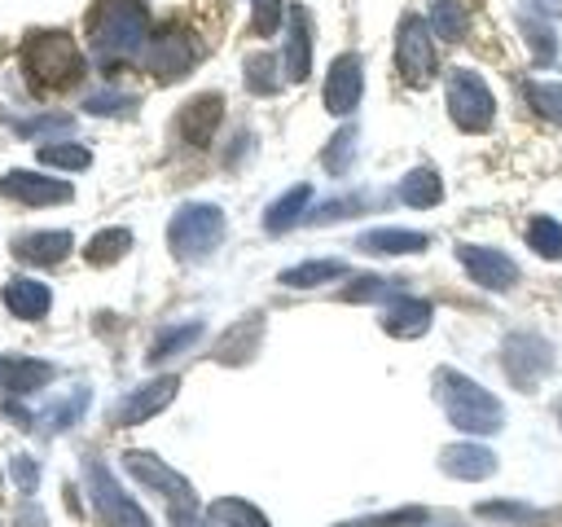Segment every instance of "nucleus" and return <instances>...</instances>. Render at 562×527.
I'll return each mask as SVG.
<instances>
[{
  "mask_svg": "<svg viewBox=\"0 0 562 527\" xmlns=\"http://www.w3.org/2000/svg\"><path fill=\"white\" fill-rule=\"evenodd\" d=\"M435 400L443 404V417L470 435H496L505 422L501 400L457 369H435Z\"/></svg>",
  "mask_w": 562,
  "mask_h": 527,
  "instance_id": "obj_1",
  "label": "nucleus"
},
{
  "mask_svg": "<svg viewBox=\"0 0 562 527\" xmlns=\"http://www.w3.org/2000/svg\"><path fill=\"white\" fill-rule=\"evenodd\" d=\"M145 31H149L145 0H97L92 13H88L92 53L101 61H123V57L140 53L145 48Z\"/></svg>",
  "mask_w": 562,
  "mask_h": 527,
  "instance_id": "obj_2",
  "label": "nucleus"
},
{
  "mask_svg": "<svg viewBox=\"0 0 562 527\" xmlns=\"http://www.w3.org/2000/svg\"><path fill=\"white\" fill-rule=\"evenodd\" d=\"M22 66H26L31 83H40V88H66V83L79 79L83 57H79V48H75L70 35H61V31H40V35H31V40L22 44Z\"/></svg>",
  "mask_w": 562,
  "mask_h": 527,
  "instance_id": "obj_3",
  "label": "nucleus"
},
{
  "mask_svg": "<svg viewBox=\"0 0 562 527\" xmlns=\"http://www.w3.org/2000/svg\"><path fill=\"white\" fill-rule=\"evenodd\" d=\"M167 242L176 259H206L224 242V211L215 202H184L167 224Z\"/></svg>",
  "mask_w": 562,
  "mask_h": 527,
  "instance_id": "obj_4",
  "label": "nucleus"
},
{
  "mask_svg": "<svg viewBox=\"0 0 562 527\" xmlns=\"http://www.w3.org/2000/svg\"><path fill=\"white\" fill-rule=\"evenodd\" d=\"M123 466H127V474H132V479H140L145 487H154L158 496H167L176 527H198V496H193V487H189V479H184V474H176L162 457L140 452V448L123 452Z\"/></svg>",
  "mask_w": 562,
  "mask_h": 527,
  "instance_id": "obj_5",
  "label": "nucleus"
},
{
  "mask_svg": "<svg viewBox=\"0 0 562 527\" xmlns=\"http://www.w3.org/2000/svg\"><path fill=\"white\" fill-rule=\"evenodd\" d=\"M83 479H88V496H92V509L105 527H149L145 509L119 487V479L105 470L101 457H83Z\"/></svg>",
  "mask_w": 562,
  "mask_h": 527,
  "instance_id": "obj_6",
  "label": "nucleus"
},
{
  "mask_svg": "<svg viewBox=\"0 0 562 527\" xmlns=\"http://www.w3.org/2000/svg\"><path fill=\"white\" fill-rule=\"evenodd\" d=\"M435 31L430 22H422L417 13L400 18V35H395V70L408 88H426L435 79Z\"/></svg>",
  "mask_w": 562,
  "mask_h": 527,
  "instance_id": "obj_7",
  "label": "nucleus"
},
{
  "mask_svg": "<svg viewBox=\"0 0 562 527\" xmlns=\"http://www.w3.org/2000/svg\"><path fill=\"white\" fill-rule=\"evenodd\" d=\"M448 114H452V123L461 132H487L492 127L496 101H492L487 83L474 70H465V66L448 70Z\"/></svg>",
  "mask_w": 562,
  "mask_h": 527,
  "instance_id": "obj_8",
  "label": "nucleus"
},
{
  "mask_svg": "<svg viewBox=\"0 0 562 527\" xmlns=\"http://www.w3.org/2000/svg\"><path fill=\"white\" fill-rule=\"evenodd\" d=\"M549 369H553V347L540 334H514L505 343V373L514 378L518 391H536Z\"/></svg>",
  "mask_w": 562,
  "mask_h": 527,
  "instance_id": "obj_9",
  "label": "nucleus"
},
{
  "mask_svg": "<svg viewBox=\"0 0 562 527\" xmlns=\"http://www.w3.org/2000/svg\"><path fill=\"white\" fill-rule=\"evenodd\" d=\"M193 61H198V44H193L189 31L167 26V31H158V35L145 44V66H149L158 79H184V75L193 70Z\"/></svg>",
  "mask_w": 562,
  "mask_h": 527,
  "instance_id": "obj_10",
  "label": "nucleus"
},
{
  "mask_svg": "<svg viewBox=\"0 0 562 527\" xmlns=\"http://www.w3.org/2000/svg\"><path fill=\"white\" fill-rule=\"evenodd\" d=\"M457 259L461 268L483 285V290H514L518 285V264L496 250V246H474V242H461L457 246Z\"/></svg>",
  "mask_w": 562,
  "mask_h": 527,
  "instance_id": "obj_11",
  "label": "nucleus"
},
{
  "mask_svg": "<svg viewBox=\"0 0 562 527\" xmlns=\"http://www.w3.org/2000/svg\"><path fill=\"white\" fill-rule=\"evenodd\" d=\"M0 193L22 202V206H57V202H70V184L66 180H53V176H35V171H4L0 176Z\"/></svg>",
  "mask_w": 562,
  "mask_h": 527,
  "instance_id": "obj_12",
  "label": "nucleus"
},
{
  "mask_svg": "<svg viewBox=\"0 0 562 527\" xmlns=\"http://www.w3.org/2000/svg\"><path fill=\"white\" fill-rule=\"evenodd\" d=\"M360 92H364L360 57H356V53L334 57V66H329V75H325V110H329V114H351V110L360 105Z\"/></svg>",
  "mask_w": 562,
  "mask_h": 527,
  "instance_id": "obj_13",
  "label": "nucleus"
},
{
  "mask_svg": "<svg viewBox=\"0 0 562 527\" xmlns=\"http://www.w3.org/2000/svg\"><path fill=\"white\" fill-rule=\"evenodd\" d=\"M176 391H180V378H154V382H145V386H136L119 408H114V426H140V422H149L154 413H162L171 400H176Z\"/></svg>",
  "mask_w": 562,
  "mask_h": 527,
  "instance_id": "obj_14",
  "label": "nucleus"
},
{
  "mask_svg": "<svg viewBox=\"0 0 562 527\" xmlns=\"http://www.w3.org/2000/svg\"><path fill=\"white\" fill-rule=\"evenodd\" d=\"M285 79L303 83L312 70V13L303 4H290V26H285Z\"/></svg>",
  "mask_w": 562,
  "mask_h": 527,
  "instance_id": "obj_15",
  "label": "nucleus"
},
{
  "mask_svg": "<svg viewBox=\"0 0 562 527\" xmlns=\"http://www.w3.org/2000/svg\"><path fill=\"white\" fill-rule=\"evenodd\" d=\"M70 233L66 228H35V233H18L13 237V255L22 264H35V268H48V264H61L70 255Z\"/></svg>",
  "mask_w": 562,
  "mask_h": 527,
  "instance_id": "obj_16",
  "label": "nucleus"
},
{
  "mask_svg": "<svg viewBox=\"0 0 562 527\" xmlns=\"http://www.w3.org/2000/svg\"><path fill=\"white\" fill-rule=\"evenodd\" d=\"M430 316H435V307H430L426 299L395 294V299L386 303V312H382V329H386L391 338H422V334L430 329Z\"/></svg>",
  "mask_w": 562,
  "mask_h": 527,
  "instance_id": "obj_17",
  "label": "nucleus"
},
{
  "mask_svg": "<svg viewBox=\"0 0 562 527\" xmlns=\"http://www.w3.org/2000/svg\"><path fill=\"white\" fill-rule=\"evenodd\" d=\"M439 470L452 474V479H465V483H479L496 470V452L483 448V444H448L439 452Z\"/></svg>",
  "mask_w": 562,
  "mask_h": 527,
  "instance_id": "obj_18",
  "label": "nucleus"
},
{
  "mask_svg": "<svg viewBox=\"0 0 562 527\" xmlns=\"http://www.w3.org/2000/svg\"><path fill=\"white\" fill-rule=\"evenodd\" d=\"M220 114H224L220 92H202V97H193V101L180 110L176 127H180V136H184L189 145H206L211 132H215V123H220Z\"/></svg>",
  "mask_w": 562,
  "mask_h": 527,
  "instance_id": "obj_19",
  "label": "nucleus"
},
{
  "mask_svg": "<svg viewBox=\"0 0 562 527\" xmlns=\"http://www.w3.org/2000/svg\"><path fill=\"white\" fill-rule=\"evenodd\" d=\"M4 307H9L13 316H22V321H40V316L53 307V294H48V285L35 281V277H13V281L4 285Z\"/></svg>",
  "mask_w": 562,
  "mask_h": 527,
  "instance_id": "obj_20",
  "label": "nucleus"
},
{
  "mask_svg": "<svg viewBox=\"0 0 562 527\" xmlns=\"http://www.w3.org/2000/svg\"><path fill=\"white\" fill-rule=\"evenodd\" d=\"M426 242L430 237L417 228H369L356 237V246L369 255H417V250H426Z\"/></svg>",
  "mask_w": 562,
  "mask_h": 527,
  "instance_id": "obj_21",
  "label": "nucleus"
},
{
  "mask_svg": "<svg viewBox=\"0 0 562 527\" xmlns=\"http://www.w3.org/2000/svg\"><path fill=\"white\" fill-rule=\"evenodd\" d=\"M48 378H53V365L48 360H22V356L0 360V386L13 391V395H26V391L44 386Z\"/></svg>",
  "mask_w": 562,
  "mask_h": 527,
  "instance_id": "obj_22",
  "label": "nucleus"
},
{
  "mask_svg": "<svg viewBox=\"0 0 562 527\" xmlns=\"http://www.w3.org/2000/svg\"><path fill=\"white\" fill-rule=\"evenodd\" d=\"M307 202H312V184H294V189H285V193L263 211V228H268V233H285V228H294V224L303 220Z\"/></svg>",
  "mask_w": 562,
  "mask_h": 527,
  "instance_id": "obj_23",
  "label": "nucleus"
},
{
  "mask_svg": "<svg viewBox=\"0 0 562 527\" xmlns=\"http://www.w3.org/2000/svg\"><path fill=\"white\" fill-rule=\"evenodd\" d=\"M259 334H263V321L259 316H250V321H237L220 343H215V360H224V365H237V360H246L255 347H259Z\"/></svg>",
  "mask_w": 562,
  "mask_h": 527,
  "instance_id": "obj_24",
  "label": "nucleus"
},
{
  "mask_svg": "<svg viewBox=\"0 0 562 527\" xmlns=\"http://www.w3.org/2000/svg\"><path fill=\"white\" fill-rule=\"evenodd\" d=\"M426 22H430L435 40H448V44L465 40V31H470V13H465V4H461V0H430Z\"/></svg>",
  "mask_w": 562,
  "mask_h": 527,
  "instance_id": "obj_25",
  "label": "nucleus"
},
{
  "mask_svg": "<svg viewBox=\"0 0 562 527\" xmlns=\"http://www.w3.org/2000/svg\"><path fill=\"white\" fill-rule=\"evenodd\" d=\"M206 527H268V518H263L250 501L220 496V501H211V509H206Z\"/></svg>",
  "mask_w": 562,
  "mask_h": 527,
  "instance_id": "obj_26",
  "label": "nucleus"
},
{
  "mask_svg": "<svg viewBox=\"0 0 562 527\" xmlns=\"http://www.w3.org/2000/svg\"><path fill=\"white\" fill-rule=\"evenodd\" d=\"M342 272H347L342 259H307V264L285 268V272H281V285H290V290H307V285L334 281V277H342Z\"/></svg>",
  "mask_w": 562,
  "mask_h": 527,
  "instance_id": "obj_27",
  "label": "nucleus"
},
{
  "mask_svg": "<svg viewBox=\"0 0 562 527\" xmlns=\"http://www.w3.org/2000/svg\"><path fill=\"white\" fill-rule=\"evenodd\" d=\"M400 198L408 206H435L443 198V180L430 171V167H413L404 180H400Z\"/></svg>",
  "mask_w": 562,
  "mask_h": 527,
  "instance_id": "obj_28",
  "label": "nucleus"
},
{
  "mask_svg": "<svg viewBox=\"0 0 562 527\" xmlns=\"http://www.w3.org/2000/svg\"><path fill=\"white\" fill-rule=\"evenodd\" d=\"M127 250H132V233H127V228H101V233L88 242L83 255H88L92 268H110V264H119Z\"/></svg>",
  "mask_w": 562,
  "mask_h": 527,
  "instance_id": "obj_29",
  "label": "nucleus"
},
{
  "mask_svg": "<svg viewBox=\"0 0 562 527\" xmlns=\"http://www.w3.org/2000/svg\"><path fill=\"white\" fill-rule=\"evenodd\" d=\"M202 338V321H184V325H171V329H162L158 338H154V347H149V360L154 365H162L167 356H180L184 347H193Z\"/></svg>",
  "mask_w": 562,
  "mask_h": 527,
  "instance_id": "obj_30",
  "label": "nucleus"
},
{
  "mask_svg": "<svg viewBox=\"0 0 562 527\" xmlns=\"http://www.w3.org/2000/svg\"><path fill=\"white\" fill-rule=\"evenodd\" d=\"M518 26H522V40H527L531 57H536V61H553V53H558L553 26H549L544 18H536V13H518Z\"/></svg>",
  "mask_w": 562,
  "mask_h": 527,
  "instance_id": "obj_31",
  "label": "nucleus"
},
{
  "mask_svg": "<svg viewBox=\"0 0 562 527\" xmlns=\"http://www.w3.org/2000/svg\"><path fill=\"white\" fill-rule=\"evenodd\" d=\"M527 246L540 255V259H562V224L558 220H549V215H536L531 224H527Z\"/></svg>",
  "mask_w": 562,
  "mask_h": 527,
  "instance_id": "obj_32",
  "label": "nucleus"
},
{
  "mask_svg": "<svg viewBox=\"0 0 562 527\" xmlns=\"http://www.w3.org/2000/svg\"><path fill=\"white\" fill-rule=\"evenodd\" d=\"M400 294V281L395 277H356L347 290H342V303H369V299H395Z\"/></svg>",
  "mask_w": 562,
  "mask_h": 527,
  "instance_id": "obj_33",
  "label": "nucleus"
},
{
  "mask_svg": "<svg viewBox=\"0 0 562 527\" xmlns=\"http://www.w3.org/2000/svg\"><path fill=\"white\" fill-rule=\"evenodd\" d=\"M527 97H531V105L549 119V123H558L562 127V79H536V83H527Z\"/></svg>",
  "mask_w": 562,
  "mask_h": 527,
  "instance_id": "obj_34",
  "label": "nucleus"
},
{
  "mask_svg": "<svg viewBox=\"0 0 562 527\" xmlns=\"http://www.w3.org/2000/svg\"><path fill=\"white\" fill-rule=\"evenodd\" d=\"M277 57H268V53H255V57H246V88L250 92H259V97H268V92H277Z\"/></svg>",
  "mask_w": 562,
  "mask_h": 527,
  "instance_id": "obj_35",
  "label": "nucleus"
},
{
  "mask_svg": "<svg viewBox=\"0 0 562 527\" xmlns=\"http://www.w3.org/2000/svg\"><path fill=\"white\" fill-rule=\"evenodd\" d=\"M83 408H88V386H79L70 400H61V404H53L40 422H44V430H66V426H75L79 417H83Z\"/></svg>",
  "mask_w": 562,
  "mask_h": 527,
  "instance_id": "obj_36",
  "label": "nucleus"
},
{
  "mask_svg": "<svg viewBox=\"0 0 562 527\" xmlns=\"http://www.w3.org/2000/svg\"><path fill=\"white\" fill-rule=\"evenodd\" d=\"M75 119L70 114H35V119H13V132L18 136H57V132H70Z\"/></svg>",
  "mask_w": 562,
  "mask_h": 527,
  "instance_id": "obj_37",
  "label": "nucleus"
},
{
  "mask_svg": "<svg viewBox=\"0 0 562 527\" xmlns=\"http://www.w3.org/2000/svg\"><path fill=\"white\" fill-rule=\"evenodd\" d=\"M351 154H356V132L351 127H342L329 145H325V154H321V162H325V171H334V176H342L347 167H351Z\"/></svg>",
  "mask_w": 562,
  "mask_h": 527,
  "instance_id": "obj_38",
  "label": "nucleus"
},
{
  "mask_svg": "<svg viewBox=\"0 0 562 527\" xmlns=\"http://www.w3.org/2000/svg\"><path fill=\"white\" fill-rule=\"evenodd\" d=\"M40 162L44 167H66V171H83L92 162V154L83 145H44L40 149Z\"/></svg>",
  "mask_w": 562,
  "mask_h": 527,
  "instance_id": "obj_39",
  "label": "nucleus"
},
{
  "mask_svg": "<svg viewBox=\"0 0 562 527\" xmlns=\"http://www.w3.org/2000/svg\"><path fill=\"white\" fill-rule=\"evenodd\" d=\"M479 514H483V518H509V523H522V527L544 523V514H540V509L518 505V501H487V505H479Z\"/></svg>",
  "mask_w": 562,
  "mask_h": 527,
  "instance_id": "obj_40",
  "label": "nucleus"
},
{
  "mask_svg": "<svg viewBox=\"0 0 562 527\" xmlns=\"http://www.w3.org/2000/svg\"><path fill=\"white\" fill-rule=\"evenodd\" d=\"M132 105H136V97H127V92H92L83 101L88 114H127Z\"/></svg>",
  "mask_w": 562,
  "mask_h": 527,
  "instance_id": "obj_41",
  "label": "nucleus"
},
{
  "mask_svg": "<svg viewBox=\"0 0 562 527\" xmlns=\"http://www.w3.org/2000/svg\"><path fill=\"white\" fill-rule=\"evenodd\" d=\"M426 509L417 505H404V509H391V514H378V518H360V523H342V527H404V523H422Z\"/></svg>",
  "mask_w": 562,
  "mask_h": 527,
  "instance_id": "obj_42",
  "label": "nucleus"
},
{
  "mask_svg": "<svg viewBox=\"0 0 562 527\" xmlns=\"http://www.w3.org/2000/svg\"><path fill=\"white\" fill-rule=\"evenodd\" d=\"M360 206H364L360 193H351V198H334V202H325L312 220H316V224H329V220H342V215H360Z\"/></svg>",
  "mask_w": 562,
  "mask_h": 527,
  "instance_id": "obj_43",
  "label": "nucleus"
},
{
  "mask_svg": "<svg viewBox=\"0 0 562 527\" xmlns=\"http://www.w3.org/2000/svg\"><path fill=\"white\" fill-rule=\"evenodd\" d=\"M9 474H13V483H18V492H35V483H40V466L26 457V452H18V457H9Z\"/></svg>",
  "mask_w": 562,
  "mask_h": 527,
  "instance_id": "obj_44",
  "label": "nucleus"
},
{
  "mask_svg": "<svg viewBox=\"0 0 562 527\" xmlns=\"http://www.w3.org/2000/svg\"><path fill=\"white\" fill-rule=\"evenodd\" d=\"M277 22H281V0H255V18H250L255 35H272Z\"/></svg>",
  "mask_w": 562,
  "mask_h": 527,
  "instance_id": "obj_45",
  "label": "nucleus"
},
{
  "mask_svg": "<svg viewBox=\"0 0 562 527\" xmlns=\"http://www.w3.org/2000/svg\"><path fill=\"white\" fill-rule=\"evenodd\" d=\"M18 527H44V514L31 509V505H22V509H18Z\"/></svg>",
  "mask_w": 562,
  "mask_h": 527,
  "instance_id": "obj_46",
  "label": "nucleus"
},
{
  "mask_svg": "<svg viewBox=\"0 0 562 527\" xmlns=\"http://www.w3.org/2000/svg\"><path fill=\"white\" fill-rule=\"evenodd\" d=\"M540 9H544V13H549V9H553V13H562V0H540Z\"/></svg>",
  "mask_w": 562,
  "mask_h": 527,
  "instance_id": "obj_47",
  "label": "nucleus"
},
{
  "mask_svg": "<svg viewBox=\"0 0 562 527\" xmlns=\"http://www.w3.org/2000/svg\"><path fill=\"white\" fill-rule=\"evenodd\" d=\"M558 417H562V400H558Z\"/></svg>",
  "mask_w": 562,
  "mask_h": 527,
  "instance_id": "obj_48",
  "label": "nucleus"
}]
</instances>
